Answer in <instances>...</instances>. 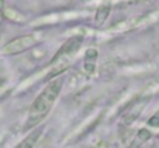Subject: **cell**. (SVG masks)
Wrapping results in <instances>:
<instances>
[{
  "instance_id": "cell-6",
  "label": "cell",
  "mask_w": 159,
  "mask_h": 148,
  "mask_svg": "<svg viewBox=\"0 0 159 148\" xmlns=\"http://www.w3.org/2000/svg\"><path fill=\"white\" fill-rule=\"evenodd\" d=\"M108 14H110V5H105V6L99 8V9H98V14H96V25L101 26V25L105 22Z\"/></svg>"
},
{
  "instance_id": "cell-1",
  "label": "cell",
  "mask_w": 159,
  "mask_h": 148,
  "mask_svg": "<svg viewBox=\"0 0 159 148\" xmlns=\"http://www.w3.org/2000/svg\"><path fill=\"white\" fill-rule=\"evenodd\" d=\"M63 82H65V77L59 76L56 80L50 82L43 88V91L34 99L33 105L30 106V113H28V120H26V128L28 130H31V128L37 127L39 123H42V120L50 114L53 105L56 103V100H57L60 91H62Z\"/></svg>"
},
{
  "instance_id": "cell-7",
  "label": "cell",
  "mask_w": 159,
  "mask_h": 148,
  "mask_svg": "<svg viewBox=\"0 0 159 148\" xmlns=\"http://www.w3.org/2000/svg\"><path fill=\"white\" fill-rule=\"evenodd\" d=\"M148 125H150V127H159V113L148 119Z\"/></svg>"
},
{
  "instance_id": "cell-3",
  "label": "cell",
  "mask_w": 159,
  "mask_h": 148,
  "mask_svg": "<svg viewBox=\"0 0 159 148\" xmlns=\"http://www.w3.org/2000/svg\"><path fill=\"white\" fill-rule=\"evenodd\" d=\"M82 42H84V37H80V36H76V37L68 39V40L60 47V49L57 51V54L54 56L53 62L57 63L59 59H65V57H70V56H73L74 52H77V49L80 48Z\"/></svg>"
},
{
  "instance_id": "cell-8",
  "label": "cell",
  "mask_w": 159,
  "mask_h": 148,
  "mask_svg": "<svg viewBox=\"0 0 159 148\" xmlns=\"http://www.w3.org/2000/svg\"><path fill=\"white\" fill-rule=\"evenodd\" d=\"M139 136H141V141H147L152 134H150L147 130H141V131H139Z\"/></svg>"
},
{
  "instance_id": "cell-10",
  "label": "cell",
  "mask_w": 159,
  "mask_h": 148,
  "mask_svg": "<svg viewBox=\"0 0 159 148\" xmlns=\"http://www.w3.org/2000/svg\"><path fill=\"white\" fill-rule=\"evenodd\" d=\"M158 82H159V77H158Z\"/></svg>"
},
{
  "instance_id": "cell-9",
  "label": "cell",
  "mask_w": 159,
  "mask_h": 148,
  "mask_svg": "<svg viewBox=\"0 0 159 148\" xmlns=\"http://www.w3.org/2000/svg\"><path fill=\"white\" fill-rule=\"evenodd\" d=\"M5 9V0H0V12H3Z\"/></svg>"
},
{
  "instance_id": "cell-4",
  "label": "cell",
  "mask_w": 159,
  "mask_h": 148,
  "mask_svg": "<svg viewBox=\"0 0 159 148\" xmlns=\"http://www.w3.org/2000/svg\"><path fill=\"white\" fill-rule=\"evenodd\" d=\"M96 60H98V51H96V48H90L87 51V54H85V70L90 74L94 71Z\"/></svg>"
},
{
  "instance_id": "cell-5",
  "label": "cell",
  "mask_w": 159,
  "mask_h": 148,
  "mask_svg": "<svg viewBox=\"0 0 159 148\" xmlns=\"http://www.w3.org/2000/svg\"><path fill=\"white\" fill-rule=\"evenodd\" d=\"M39 137H40V131H33V133H31L30 136H26L20 144H17L16 148H34L36 144H37V141H39Z\"/></svg>"
},
{
  "instance_id": "cell-2",
  "label": "cell",
  "mask_w": 159,
  "mask_h": 148,
  "mask_svg": "<svg viewBox=\"0 0 159 148\" xmlns=\"http://www.w3.org/2000/svg\"><path fill=\"white\" fill-rule=\"evenodd\" d=\"M39 43V37L36 34H25V36H19L12 40H9L8 43L3 45L2 48V54L6 56H14V54H20L25 52L33 47H36Z\"/></svg>"
}]
</instances>
